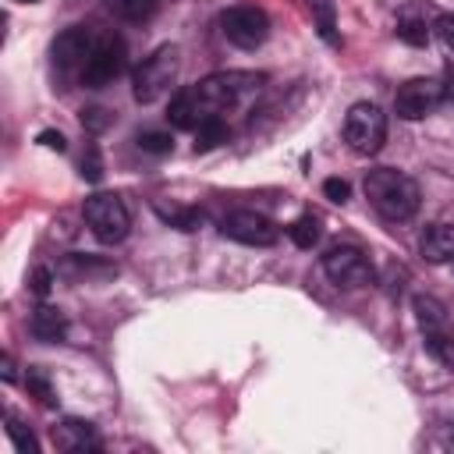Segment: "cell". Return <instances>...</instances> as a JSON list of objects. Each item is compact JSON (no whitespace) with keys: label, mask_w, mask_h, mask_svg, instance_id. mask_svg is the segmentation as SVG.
I'll use <instances>...</instances> for the list:
<instances>
[{"label":"cell","mask_w":454,"mask_h":454,"mask_svg":"<svg viewBox=\"0 0 454 454\" xmlns=\"http://www.w3.org/2000/svg\"><path fill=\"white\" fill-rule=\"evenodd\" d=\"M365 199L369 206L390 220V223H404L419 213V184L404 174V170H394V167H376L365 174Z\"/></svg>","instance_id":"2"},{"label":"cell","mask_w":454,"mask_h":454,"mask_svg":"<svg viewBox=\"0 0 454 454\" xmlns=\"http://www.w3.org/2000/svg\"><path fill=\"white\" fill-rule=\"evenodd\" d=\"M60 273H67V277H74V280H92V277H114L117 273V266L114 262H106V259H99V255H67L64 259V266H60Z\"/></svg>","instance_id":"16"},{"label":"cell","mask_w":454,"mask_h":454,"mask_svg":"<svg viewBox=\"0 0 454 454\" xmlns=\"http://www.w3.org/2000/svg\"><path fill=\"white\" fill-rule=\"evenodd\" d=\"M4 433L11 436V443H14L21 454H35V450H39V440L32 436V429H25V426H21V419H18V415H7Z\"/></svg>","instance_id":"24"},{"label":"cell","mask_w":454,"mask_h":454,"mask_svg":"<svg viewBox=\"0 0 454 454\" xmlns=\"http://www.w3.org/2000/svg\"><path fill=\"white\" fill-rule=\"evenodd\" d=\"M114 124V117H110V110H103V106H89V110H82V128L85 131H103V128H110Z\"/></svg>","instance_id":"27"},{"label":"cell","mask_w":454,"mask_h":454,"mask_svg":"<svg viewBox=\"0 0 454 454\" xmlns=\"http://www.w3.org/2000/svg\"><path fill=\"white\" fill-rule=\"evenodd\" d=\"M397 39H404L408 46H426V43H429V28H426V21L404 18V21L397 25Z\"/></svg>","instance_id":"26"},{"label":"cell","mask_w":454,"mask_h":454,"mask_svg":"<svg viewBox=\"0 0 454 454\" xmlns=\"http://www.w3.org/2000/svg\"><path fill=\"white\" fill-rule=\"evenodd\" d=\"M426 337V351L440 362V365H447L450 372H454V337L447 333V330H433V333H422Z\"/></svg>","instance_id":"22"},{"label":"cell","mask_w":454,"mask_h":454,"mask_svg":"<svg viewBox=\"0 0 454 454\" xmlns=\"http://www.w3.org/2000/svg\"><path fill=\"white\" fill-rule=\"evenodd\" d=\"M82 216H85L89 231L96 234V241H103V245H117V241H124L128 231H131V213H128L124 199L114 195V192H96V195H89L85 206H82Z\"/></svg>","instance_id":"4"},{"label":"cell","mask_w":454,"mask_h":454,"mask_svg":"<svg viewBox=\"0 0 454 454\" xmlns=\"http://www.w3.org/2000/svg\"><path fill=\"white\" fill-rule=\"evenodd\" d=\"M411 312H415V323L422 326V333L447 330V309H443L440 298H433V294H415V298H411Z\"/></svg>","instance_id":"15"},{"label":"cell","mask_w":454,"mask_h":454,"mask_svg":"<svg viewBox=\"0 0 454 454\" xmlns=\"http://www.w3.org/2000/svg\"><path fill=\"white\" fill-rule=\"evenodd\" d=\"M443 447H447V450H454V426L447 429V436H443Z\"/></svg>","instance_id":"34"},{"label":"cell","mask_w":454,"mask_h":454,"mask_svg":"<svg viewBox=\"0 0 454 454\" xmlns=\"http://www.w3.org/2000/svg\"><path fill=\"white\" fill-rule=\"evenodd\" d=\"M28 287H32V294H35V298H46V294H50V287H53V273H50L46 266L32 270V277H28Z\"/></svg>","instance_id":"30"},{"label":"cell","mask_w":454,"mask_h":454,"mask_svg":"<svg viewBox=\"0 0 454 454\" xmlns=\"http://www.w3.org/2000/svg\"><path fill=\"white\" fill-rule=\"evenodd\" d=\"M138 149L142 153H153V156H163V153H170L174 149V138H170V131H138Z\"/></svg>","instance_id":"25"},{"label":"cell","mask_w":454,"mask_h":454,"mask_svg":"<svg viewBox=\"0 0 454 454\" xmlns=\"http://www.w3.org/2000/svg\"><path fill=\"white\" fill-rule=\"evenodd\" d=\"M220 32L238 50H259L270 35V14L255 4H234L220 11Z\"/></svg>","instance_id":"6"},{"label":"cell","mask_w":454,"mask_h":454,"mask_svg":"<svg viewBox=\"0 0 454 454\" xmlns=\"http://www.w3.org/2000/svg\"><path fill=\"white\" fill-rule=\"evenodd\" d=\"M177 67H181V60H177V46H156L138 67H135V74H131V96L138 99V103H156L174 82H177Z\"/></svg>","instance_id":"3"},{"label":"cell","mask_w":454,"mask_h":454,"mask_svg":"<svg viewBox=\"0 0 454 454\" xmlns=\"http://www.w3.org/2000/svg\"><path fill=\"white\" fill-rule=\"evenodd\" d=\"M106 11L114 18H121V21L142 25V21H149L160 11V0H106Z\"/></svg>","instance_id":"17"},{"label":"cell","mask_w":454,"mask_h":454,"mask_svg":"<svg viewBox=\"0 0 454 454\" xmlns=\"http://www.w3.org/2000/svg\"><path fill=\"white\" fill-rule=\"evenodd\" d=\"M220 142H227V124H223V117H206V121H199V128H195V153H209V149H216Z\"/></svg>","instance_id":"20"},{"label":"cell","mask_w":454,"mask_h":454,"mask_svg":"<svg viewBox=\"0 0 454 454\" xmlns=\"http://www.w3.org/2000/svg\"><path fill=\"white\" fill-rule=\"evenodd\" d=\"M53 443L67 454H92V450H103V440L96 433L92 422L85 419H60L53 426Z\"/></svg>","instance_id":"12"},{"label":"cell","mask_w":454,"mask_h":454,"mask_svg":"<svg viewBox=\"0 0 454 454\" xmlns=\"http://www.w3.org/2000/svg\"><path fill=\"white\" fill-rule=\"evenodd\" d=\"M436 35H440V43L454 53V14H440V18H436Z\"/></svg>","instance_id":"31"},{"label":"cell","mask_w":454,"mask_h":454,"mask_svg":"<svg viewBox=\"0 0 454 454\" xmlns=\"http://www.w3.org/2000/svg\"><path fill=\"white\" fill-rule=\"evenodd\" d=\"M28 330H32L35 340L57 344V340L67 337V316H64L60 309H53V305H39V309L32 312V319H28Z\"/></svg>","instance_id":"14"},{"label":"cell","mask_w":454,"mask_h":454,"mask_svg":"<svg viewBox=\"0 0 454 454\" xmlns=\"http://www.w3.org/2000/svg\"><path fill=\"white\" fill-rule=\"evenodd\" d=\"M323 195H326L330 202H348V199H351V184L340 181V177H326V181H323Z\"/></svg>","instance_id":"29"},{"label":"cell","mask_w":454,"mask_h":454,"mask_svg":"<svg viewBox=\"0 0 454 454\" xmlns=\"http://www.w3.org/2000/svg\"><path fill=\"white\" fill-rule=\"evenodd\" d=\"M18 4H39V0H18Z\"/></svg>","instance_id":"35"},{"label":"cell","mask_w":454,"mask_h":454,"mask_svg":"<svg viewBox=\"0 0 454 454\" xmlns=\"http://www.w3.org/2000/svg\"><path fill=\"white\" fill-rule=\"evenodd\" d=\"M153 209H156V216H160L163 223H170V227H177V231H199V223H202V213L192 209V206H167V202H156Z\"/></svg>","instance_id":"19"},{"label":"cell","mask_w":454,"mask_h":454,"mask_svg":"<svg viewBox=\"0 0 454 454\" xmlns=\"http://www.w3.org/2000/svg\"><path fill=\"white\" fill-rule=\"evenodd\" d=\"M124 64H128L124 39L121 35H99L92 53H89V60H85V67H82V85L85 89H103L124 71Z\"/></svg>","instance_id":"8"},{"label":"cell","mask_w":454,"mask_h":454,"mask_svg":"<svg viewBox=\"0 0 454 454\" xmlns=\"http://www.w3.org/2000/svg\"><path fill=\"white\" fill-rule=\"evenodd\" d=\"M39 145H46V149H57V153H64V149H67V138H64L60 131H39Z\"/></svg>","instance_id":"32"},{"label":"cell","mask_w":454,"mask_h":454,"mask_svg":"<svg viewBox=\"0 0 454 454\" xmlns=\"http://www.w3.org/2000/svg\"><path fill=\"white\" fill-rule=\"evenodd\" d=\"M323 273L337 284V287H365L372 284L376 270L369 262V255L358 245H330L323 252Z\"/></svg>","instance_id":"7"},{"label":"cell","mask_w":454,"mask_h":454,"mask_svg":"<svg viewBox=\"0 0 454 454\" xmlns=\"http://www.w3.org/2000/svg\"><path fill=\"white\" fill-rule=\"evenodd\" d=\"M82 177H85V181H99V177H103V160H99L96 142H89V149H85V156H82Z\"/></svg>","instance_id":"28"},{"label":"cell","mask_w":454,"mask_h":454,"mask_svg":"<svg viewBox=\"0 0 454 454\" xmlns=\"http://www.w3.org/2000/svg\"><path fill=\"white\" fill-rule=\"evenodd\" d=\"M92 46H96L92 28H85V25H71V28H64V32L53 39V46H50L53 67H60V71L85 67V60H89V53H92Z\"/></svg>","instance_id":"11"},{"label":"cell","mask_w":454,"mask_h":454,"mask_svg":"<svg viewBox=\"0 0 454 454\" xmlns=\"http://www.w3.org/2000/svg\"><path fill=\"white\" fill-rule=\"evenodd\" d=\"M319 234H323V227H319V216H316V213H301L298 220L287 223V238H291L298 248H305V252L319 245Z\"/></svg>","instance_id":"18"},{"label":"cell","mask_w":454,"mask_h":454,"mask_svg":"<svg viewBox=\"0 0 454 454\" xmlns=\"http://www.w3.org/2000/svg\"><path fill=\"white\" fill-rule=\"evenodd\" d=\"M443 99H447V89L440 85V78H408V82L397 85V92H394V114H397L401 121H422V117L433 114Z\"/></svg>","instance_id":"9"},{"label":"cell","mask_w":454,"mask_h":454,"mask_svg":"<svg viewBox=\"0 0 454 454\" xmlns=\"http://www.w3.org/2000/svg\"><path fill=\"white\" fill-rule=\"evenodd\" d=\"M220 234L238 245H248V248H270V245H277L280 227L255 209H234L220 220Z\"/></svg>","instance_id":"10"},{"label":"cell","mask_w":454,"mask_h":454,"mask_svg":"<svg viewBox=\"0 0 454 454\" xmlns=\"http://www.w3.org/2000/svg\"><path fill=\"white\" fill-rule=\"evenodd\" d=\"M262 85H266L262 71H216V74L188 85L184 96H188V103L195 110V121H206V117H223L227 110L241 106Z\"/></svg>","instance_id":"1"},{"label":"cell","mask_w":454,"mask_h":454,"mask_svg":"<svg viewBox=\"0 0 454 454\" xmlns=\"http://www.w3.org/2000/svg\"><path fill=\"white\" fill-rule=\"evenodd\" d=\"M419 252L426 262L433 266H443V262H454V223H429L419 238Z\"/></svg>","instance_id":"13"},{"label":"cell","mask_w":454,"mask_h":454,"mask_svg":"<svg viewBox=\"0 0 454 454\" xmlns=\"http://www.w3.org/2000/svg\"><path fill=\"white\" fill-rule=\"evenodd\" d=\"M25 387H28V394L39 401V404H53L57 397H53V387H50V376H46V369L43 365H28L25 369Z\"/></svg>","instance_id":"23"},{"label":"cell","mask_w":454,"mask_h":454,"mask_svg":"<svg viewBox=\"0 0 454 454\" xmlns=\"http://www.w3.org/2000/svg\"><path fill=\"white\" fill-rule=\"evenodd\" d=\"M0 376H4V383H14V376H18V372H14V358H11V355H4V358H0Z\"/></svg>","instance_id":"33"},{"label":"cell","mask_w":454,"mask_h":454,"mask_svg":"<svg viewBox=\"0 0 454 454\" xmlns=\"http://www.w3.org/2000/svg\"><path fill=\"white\" fill-rule=\"evenodd\" d=\"M344 142L358 156H376L387 142V114L369 99L355 103L344 117Z\"/></svg>","instance_id":"5"},{"label":"cell","mask_w":454,"mask_h":454,"mask_svg":"<svg viewBox=\"0 0 454 454\" xmlns=\"http://www.w3.org/2000/svg\"><path fill=\"white\" fill-rule=\"evenodd\" d=\"M309 11L316 18V28L319 35L330 43V46H340V35H337V21H333V4L330 0H309Z\"/></svg>","instance_id":"21"}]
</instances>
